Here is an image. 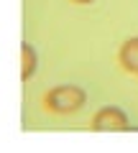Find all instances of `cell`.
Returning a JSON list of instances; mask_svg holds the SVG:
<instances>
[{
    "instance_id": "cell-1",
    "label": "cell",
    "mask_w": 138,
    "mask_h": 153,
    "mask_svg": "<svg viewBox=\"0 0 138 153\" xmlns=\"http://www.w3.org/2000/svg\"><path fill=\"white\" fill-rule=\"evenodd\" d=\"M84 102H87V92L82 87H77V84H59V87L49 89L44 97V107L54 115L77 112Z\"/></svg>"
},
{
    "instance_id": "cell-2",
    "label": "cell",
    "mask_w": 138,
    "mask_h": 153,
    "mask_svg": "<svg viewBox=\"0 0 138 153\" xmlns=\"http://www.w3.org/2000/svg\"><path fill=\"white\" fill-rule=\"evenodd\" d=\"M92 130L97 133H120V130H131V120L120 107H100L92 117Z\"/></svg>"
},
{
    "instance_id": "cell-3",
    "label": "cell",
    "mask_w": 138,
    "mask_h": 153,
    "mask_svg": "<svg viewBox=\"0 0 138 153\" xmlns=\"http://www.w3.org/2000/svg\"><path fill=\"white\" fill-rule=\"evenodd\" d=\"M118 61L128 74H138V36L123 41L120 51H118Z\"/></svg>"
},
{
    "instance_id": "cell-4",
    "label": "cell",
    "mask_w": 138,
    "mask_h": 153,
    "mask_svg": "<svg viewBox=\"0 0 138 153\" xmlns=\"http://www.w3.org/2000/svg\"><path fill=\"white\" fill-rule=\"evenodd\" d=\"M36 49H33L31 44H21V79L23 82H28L33 76V71H36Z\"/></svg>"
},
{
    "instance_id": "cell-5",
    "label": "cell",
    "mask_w": 138,
    "mask_h": 153,
    "mask_svg": "<svg viewBox=\"0 0 138 153\" xmlns=\"http://www.w3.org/2000/svg\"><path fill=\"white\" fill-rule=\"evenodd\" d=\"M74 3H79V5H87V3H95V0H74Z\"/></svg>"
}]
</instances>
